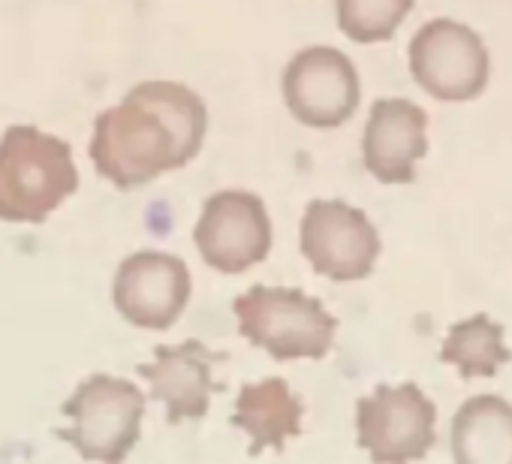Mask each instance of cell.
Here are the masks:
<instances>
[{
    "label": "cell",
    "instance_id": "6da1fadb",
    "mask_svg": "<svg viewBox=\"0 0 512 464\" xmlns=\"http://www.w3.org/2000/svg\"><path fill=\"white\" fill-rule=\"evenodd\" d=\"M205 127L208 112L193 88L169 79L139 82L118 106L97 115L91 160L115 187L133 190L190 163Z\"/></svg>",
    "mask_w": 512,
    "mask_h": 464
},
{
    "label": "cell",
    "instance_id": "7a4b0ae2",
    "mask_svg": "<svg viewBox=\"0 0 512 464\" xmlns=\"http://www.w3.org/2000/svg\"><path fill=\"white\" fill-rule=\"evenodd\" d=\"M76 187L79 172L64 139L31 124L0 136V220L43 223Z\"/></svg>",
    "mask_w": 512,
    "mask_h": 464
},
{
    "label": "cell",
    "instance_id": "3957f363",
    "mask_svg": "<svg viewBox=\"0 0 512 464\" xmlns=\"http://www.w3.org/2000/svg\"><path fill=\"white\" fill-rule=\"evenodd\" d=\"M61 413L70 425L58 428L55 437L70 443L85 461L121 464L139 440L145 395L130 380L91 374L76 386Z\"/></svg>",
    "mask_w": 512,
    "mask_h": 464
},
{
    "label": "cell",
    "instance_id": "277c9868",
    "mask_svg": "<svg viewBox=\"0 0 512 464\" xmlns=\"http://www.w3.org/2000/svg\"><path fill=\"white\" fill-rule=\"evenodd\" d=\"M238 332L275 359H320L335 341V317L302 290L250 287L235 299Z\"/></svg>",
    "mask_w": 512,
    "mask_h": 464
},
{
    "label": "cell",
    "instance_id": "5b68a950",
    "mask_svg": "<svg viewBox=\"0 0 512 464\" xmlns=\"http://www.w3.org/2000/svg\"><path fill=\"white\" fill-rule=\"evenodd\" d=\"M413 79L437 100H473L488 85V49L482 37L455 22H425L407 49Z\"/></svg>",
    "mask_w": 512,
    "mask_h": 464
},
{
    "label": "cell",
    "instance_id": "8992f818",
    "mask_svg": "<svg viewBox=\"0 0 512 464\" xmlns=\"http://www.w3.org/2000/svg\"><path fill=\"white\" fill-rule=\"evenodd\" d=\"M193 242L202 260L226 275L263 263L272 251V220L263 199L244 190L214 193L202 205Z\"/></svg>",
    "mask_w": 512,
    "mask_h": 464
},
{
    "label": "cell",
    "instance_id": "52a82bcc",
    "mask_svg": "<svg viewBox=\"0 0 512 464\" xmlns=\"http://www.w3.org/2000/svg\"><path fill=\"white\" fill-rule=\"evenodd\" d=\"M302 254L332 281L365 278L380 254V236L365 211L341 199H314L302 217Z\"/></svg>",
    "mask_w": 512,
    "mask_h": 464
},
{
    "label": "cell",
    "instance_id": "ba28073f",
    "mask_svg": "<svg viewBox=\"0 0 512 464\" xmlns=\"http://www.w3.org/2000/svg\"><path fill=\"white\" fill-rule=\"evenodd\" d=\"M434 404L419 386H377L359 401V446L377 464H410L434 443Z\"/></svg>",
    "mask_w": 512,
    "mask_h": 464
},
{
    "label": "cell",
    "instance_id": "9c48e42d",
    "mask_svg": "<svg viewBox=\"0 0 512 464\" xmlns=\"http://www.w3.org/2000/svg\"><path fill=\"white\" fill-rule=\"evenodd\" d=\"M284 100L311 127H335L359 106V73L332 46H308L284 70Z\"/></svg>",
    "mask_w": 512,
    "mask_h": 464
},
{
    "label": "cell",
    "instance_id": "30bf717a",
    "mask_svg": "<svg viewBox=\"0 0 512 464\" xmlns=\"http://www.w3.org/2000/svg\"><path fill=\"white\" fill-rule=\"evenodd\" d=\"M190 299L187 266L163 251L130 254L112 284V302L118 314L139 329H169Z\"/></svg>",
    "mask_w": 512,
    "mask_h": 464
},
{
    "label": "cell",
    "instance_id": "8fae6325",
    "mask_svg": "<svg viewBox=\"0 0 512 464\" xmlns=\"http://www.w3.org/2000/svg\"><path fill=\"white\" fill-rule=\"evenodd\" d=\"M428 151V115L404 97H383L371 106L362 154L368 172L383 184H407Z\"/></svg>",
    "mask_w": 512,
    "mask_h": 464
},
{
    "label": "cell",
    "instance_id": "7c38bea8",
    "mask_svg": "<svg viewBox=\"0 0 512 464\" xmlns=\"http://www.w3.org/2000/svg\"><path fill=\"white\" fill-rule=\"evenodd\" d=\"M223 356L208 350L199 341H184L175 347H157L154 362L139 365V377L148 380L151 398L163 401L166 419L172 425L184 419H199L208 410V398L217 389L211 380V368Z\"/></svg>",
    "mask_w": 512,
    "mask_h": 464
},
{
    "label": "cell",
    "instance_id": "4fadbf2b",
    "mask_svg": "<svg viewBox=\"0 0 512 464\" xmlns=\"http://www.w3.org/2000/svg\"><path fill=\"white\" fill-rule=\"evenodd\" d=\"M299 419L302 404L281 377L250 383L238 395L235 425L247 431L253 455L263 449H284V443L299 434Z\"/></svg>",
    "mask_w": 512,
    "mask_h": 464
},
{
    "label": "cell",
    "instance_id": "5bb4252c",
    "mask_svg": "<svg viewBox=\"0 0 512 464\" xmlns=\"http://www.w3.org/2000/svg\"><path fill=\"white\" fill-rule=\"evenodd\" d=\"M455 464H512V407L497 395L470 398L452 422Z\"/></svg>",
    "mask_w": 512,
    "mask_h": 464
},
{
    "label": "cell",
    "instance_id": "9a60e30c",
    "mask_svg": "<svg viewBox=\"0 0 512 464\" xmlns=\"http://www.w3.org/2000/svg\"><path fill=\"white\" fill-rule=\"evenodd\" d=\"M509 356L512 353L503 344V329L485 314L455 323L443 341V362L455 365L467 380L491 377L503 362H509Z\"/></svg>",
    "mask_w": 512,
    "mask_h": 464
},
{
    "label": "cell",
    "instance_id": "2e32d148",
    "mask_svg": "<svg viewBox=\"0 0 512 464\" xmlns=\"http://www.w3.org/2000/svg\"><path fill=\"white\" fill-rule=\"evenodd\" d=\"M413 0H335L338 28L356 43H383L389 40Z\"/></svg>",
    "mask_w": 512,
    "mask_h": 464
}]
</instances>
